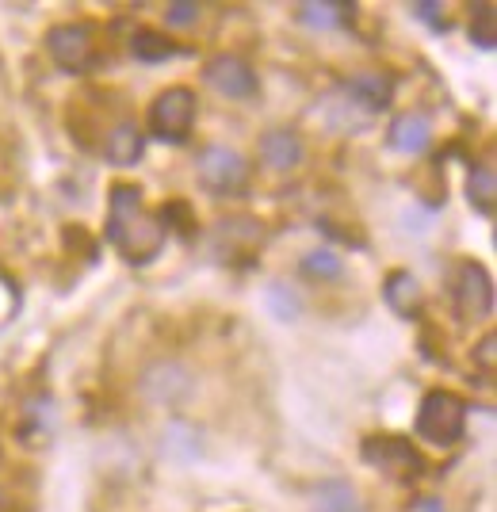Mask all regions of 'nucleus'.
Wrapping results in <instances>:
<instances>
[{
  "instance_id": "nucleus-23",
  "label": "nucleus",
  "mask_w": 497,
  "mask_h": 512,
  "mask_svg": "<svg viewBox=\"0 0 497 512\" xmlns=\"http://www.w3.org/2000/svg\"><path fill=\"white\" fill-rule=\"evenodd\" d=\"M413 12L425 23H433V27H448V20L440 16V4H413Z\"/></svg>"
},
{
  "instance_id": "nucleus-4",
  "label": "nucleus",
  "mask_w": 497,
  "mask_h": 512,
  "mask_svg": "<svg viewBox=\"0 0 497 512\" xmlns=\"http://www.w3.org/2000/svg\"><path fill=\"white\" fill-rule=\"evenodd\" d=\"M46 50L54 54V62L81 73L96 58V43H92V27L88 23H58L46 31Z\"/></svg>"
},
{
  "instance_id": "nucleus-14",
  "label": "nucleus",
  "mask_w": 497,
  "mask_h": 512,
  "mask_svg": "<svg viewBox=\"0 0 497 512\" xmlns=\"http://www.w3.org/2000/svg\"><path fill=\"white\" fill-rule=\"evenodd\" d=\"M111 165H134L142 157V130L134 123H119V127L108 134V146H104Z\"/></svg>"
},
{
  "instance_id": "nucleus-15",
  "label": "nucleus",
  "mask_w": 497,
  "mask_h": 512,
  "mask_svg": "<svg viewBox=\"0 0 497 512\" xmlns=\"http://www.w3.org/2000/svg\"><path fill=\"white\" fill-rule=\"evenodd\" d=\"M467 199H471V207H475L478 214H494V199H497V180H494V169L490 165H478V169H471V176H467Z\"/></svg>"
},
{
  "instance_id": "nucleus-7",
  "label": "nucleus",
  "mask_w": 497,
  "mask_h": 512,
  "mask_svg": "<svg viewBox=\"0 0 497 512\" xmlns=\"http://www.w3.org/2000/svg\"><path fill=\"white\" fill-rule=\"evenodd\" d=\"M364 459H368L371 467L394 474V478H413L421 470L417 451L402 436H371L368 444H364Z\"/></svg>"
},
{
  "instance_id": "nucleus-21",
  "label": "nucleus",
  "mask_w": 497,
  "mask_h": 512,
  "mask_svg": "<svg viewBox=\"0 0 497 512\" xmlns=\"http://www.w3.org/2000/svg\"><path fill=\"white\" fill-rule=\"evenodd\" d=\"M478 367H482V375H486V379H494L497 375V337L494 333H486V337H482V344H478Z\"/></svg>"
},
{
  "instance_id": "nucleus-22",
  "label": "nucleus",
  "mask_w": 497,
  "mask_h": 512,
  "mask_svg": "<svg viewBox=\"0 0 497 512\" xmlns=\"http://www.w3.org/2000/svg\"><path fill=\"white\" fill-rule=\"evenodd\" d=\"M195 16H199V4H192V0H176L165 12V20L173 23V27H188V23H195Z\"/></svg>"
},
{
  "instance_id": "nucleus-19",
  "label": "nucleus",
  "mask_w": 497,
  "mask_h": 512,
  "mask_svg": "<svg viewBox=\"0 0 497 512\" xmlns=\"http://www.w3.org/2000/svg\"><path fill=\"white\" fill-rule=\"evenodd\" d=\"M471 39H475L482 50H494L497 46V12L494 4H478L475 16H471Z\"/></svg>"
},
{
  "instance_id": "nucleus-5",
  "label": "nucleus",
  "mask_w": 497,
  "mask_h": 512,
  "mask_svg": "<svg viewBox=\"0 0 497 512\" xmlns=\"http://www.w3.org/2000/svg\"><path fill=\"white\" fill-rule=\"evenodd\" d=\"M490 306H494V287H490L486 268L475 264V260L459 264V276H455V310H459V318L482 321L490 314Z\"/></svg>"
},
{
  "instance_id": "nucleus-24",
  "label": "nucleus",
  "mask_w": 497,
  "mask_h": 512,
  "mask_svg": "<svg viewBox=\"0 0 497 512\" xmlns=\"http://www.w3.org/2000/svg\"><path fill=\"white\" fill-rule=\"evenodd\" d=\"M272 302L280 306V318H295V310H299V302L287 299V295H283V287H272Z\"/></svg>"
},
{
  "instance_id": "nucleus-11",
  "label": "nucleus",
  "mask_w": 497,
  "mask_h": 512,
  "mask_svg": "<svg viewBox=\"0 0 497 512\" xmlns=\"http://www.w3.org/2000/svg\"><path fill=\"white\" fill-rule=\"evenodd\" d=\"M383 299L398 318H413L421 306V283L413 279V272H390L383 283Z\"/></svg>"
},
{
  "instance_id": "nucleus-1",
  "label": "nucleus",
  "mask_w": 497,
  "mask_h": 512,
  "mask_svg": "<svg viewBox=\"0 0 497 512\" xmlns=\"http://www.w3.org/2000/svg\"><path fill=\"white\" fill-rule=\"evenodd\" d=\"M108 237L130 264H146L161 249L165 226L142 207V192L138 188L119 184V188H111L108 199Z\"/></svg>"
},
{
  "instance_id": "nucleus-20",
  "label": "nucleus",
  "mask_w": 497,
  "mask_h": 512,
  "mask_svg": "<svg viewBox=\"0 0 497 512\" xmlns=\"http://www.w3.org/2000/svg\"><path fill=\"white\" fill-rule=\"evenodd\" d=\"M303 272L314 279H337L341 276V260L333 253H310L303 260Z\"/></svg>"
},
{
  "instance_id": "nucleus-6",
  "label": "nucleus",
  "mask_w": 497,
  "mask_h": 512,
  "mask_svg": "<svg viewBox=\"0 0 497 512\" xmlns=\"http://www.w3.org/2000/svg\"><path fill=\"white\" fill-rule=\"evenodd\" d=\"M245 161H241V153L226 150V146H211V150L199 153V184L207 188V192H218V195H230L238 192L241 184H245Z\"/></svg>"
},
{
  "instance_id": "nucleus-10",
  "label": "nucleus",
  "mask_w": 497,
  "mask_h": 512,
  "mask_svg": "<svg viewBox=\"0 0 497 512\" xmlns=\"http://www.w3.org/2000/svg\"><path fill=\"white\" fill-rule=\"evenodd\" d=\"M188 375L176 367V363H157L153 371H146L142 379V390L150 394L153 402H176L180 394H188Z\"/></svg>"
},
{
  "instance_id": "nucleus-17",
  "label": "nucleus",
  "mask_w": 497,
  "mask_h": 512,
  "mask_svg": "<svg viewBox=\"0 0 497 512\" xmlns=\"http://www.w3.org/2000/svg\"><path fill=\"white\" fill-rule=\"evenodd\" d=\"M314 509L318 512H360V501H356V490L348 482H325L314 493Z\"/></svg>"
},
{
  "instance_id": "nucleus-18",
  "label": "nucleus",
  "mask_w": 497,
  "mask_h": 512,
  "mask_svg": "<svg viewBox=\"0 0 497 512\" xmlns=\"http://www.w3.org/2000/svg\"><path fill=\"white\" fill-rule=\"evenodd\" d=\"M130 50H134L138 62H165V58L176 54V46L169 43L165 35H157V31H138V35L130 39Z\"/></svg>"
},
{
  "instance_id": "nucleus-9",
  "label": "nucleus",
  "mask_w": 497,
  "mask_h": 512,
  "mask_svg": "<svg viewBox=\"0 0 497 512\" xmlns=\"http://www.w3.org/2000/svg\"><path fill=\"white\" fill-rule=\"evenodd\" d=\"M429 142H433V127H429V119L421 115V111H406V115H398L394 123H390V146L402 153H421L429 150Z\"/></svg>"
},
{
  "instance_id": "nucleus-12",
  "label": "nucleus",
  "mask_w": 497,
  "mask_h": 512,
  "mask_svg": "<svg viewBox=\"0 0 497 512\" xmlns=\"http://www.w3.org/2000/svg\"><path fill=\"white\" fill-rule=\"evenodd\" d=\"M260 157H264L272 169H295V165L303 161V142H299V134H291V130H272V134H264V142H260Z\"/></svg>"
},
{
  "instance_id": "nucleus-16",
  "label": "nucleus",
  "mask_w": 497,
  "mask_h": 512,
  "mask_svg": "<svg viewBox=\"0 0 497 512\" xmlns=\"http://www.w3.org/2000/svg\"><path fill=\"white\" fill-rule=\"evenodd\" d=\"M352 16V4H341V0H310V4H299V20L306 27H337Z\"/></svg>"
},
{
  "instance_id": "nucleus-13",
  "label": "nucleus",
  "mask_w": 497,
  "mask_h": 512,
  "mask_svg": "<svg viewBox=\"0 0 497 512\" xmlns=\"http://www.w3.org/2000/svg\"><path fill=\"white\" fill-rule=\"evenodd\" d=\"M390 92H394V85H390V77H383V73H360V77L348 81V96L364 107V111L387 107Z\"/></svg>"
},
{
  "instance_id": "nucleus-25",
  "label": "nucleus",
  "mask_w": 497,
  "mask_h": 512,
  "mask_svg": "<svg viewBox=\"0 0 497 512\" xmlns=\"http://www.w3.org/2000/svg\"><path fill=\"white\" fill-rule=\"evenodd\" d=\"M0 509H4V501H0Z\"/></svg>"
},
{
  "instance_id": "nucleus-8",
  "label": "nucleus",
  "mask_w": 497,
  "mask_h": 512,
  "mask_svg": "<svg viewBox=\"0 0 497 512\" xmlns=\"http://www.w3.org/2000/svg\"><path fill=\"white\" fill-rule=\"evenodd\" d=\"M207 81H211V88H218L222 96H230V100H245V96L257 92L253 69L241 62V58H230V54H222V58H215V62L207 65Z\"/></svg>"
},
{
  "instance_id": "nucleus-3",
  "label": "nucleus",
  "mask_w": 497,
  "mask_h": 512,
  "mask_svg": "<svg viewBox=\"0 0 497 512\" xmlns=\"http://www.w3.org/2000/svg\"><path fill=\"white\" fill-rule=\"evenodd\" d=\"M195 119V96L192 88H169L161 92L150 107V130L161 142H184Z\"/></svg>"
},
{
  "instance_id": "nucleus-2",
  "label": "nucleus",
  "mask_w": 497,
  "mask_h": 512,
  "mask_svg": "<svg viewBox=\"0 0 497 512\" xmlns=\"http://www.w3.org/2000/svg\"><path fill=\"white\" fill-rule=\"evenodd\" d=\"M463 425H467V406L455 398L452 390L425 394V402L417 409V436L421 440H429L436 448H452L463 436Z\"/></svg>"
}]
</instances>
